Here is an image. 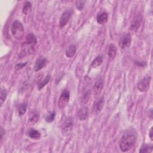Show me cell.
Segmentation results:
<instances>
[{
	"label": "cell",
	"instance_id": "obj_1",
	"mask_svg": "<svg viewBox=\"0 0 153 153\" xmlns=\"http://www.w3.org/2000/svg\"><path fill=\"white\" fill-rule=\"evenodd\" d=\"M136 133L134 130H128L122 136L120 142V149L122 152H127L131 149L135 144Z\"/></svg>",
	"mask_w": 153,
	"mask_h": 153
},
{
	"label": "cell",
	"instance_id": "obj_2",
	"mask_svg": "<svg viewBox=\"0 0 153 153\" xmlns=\"http://www.w3.org/2000/svg\"><path fill=\"white\" fill-rule=\"evenodd\" d=\"M11 33L17 40H20L24 36V27L22 22L18 20H15L11 26Z\"/></svg>",
	"mask_w": 153,
	"mask_h": 153
},
{
	"label": "cell",
	"instance_id": "obj_3",
	"mask_svg": "<svg viewBox=\"0 0 153 153\" xmlns=\"http://www.w3.org/2000/svg\"><path fill=\"white\" fill-rule=\"evenodd\" d=\"M36 42L37 39L35 35L33 33H29L26 36V41L23 44L24 47L22 48L24 49V51L32 53Z\"/></svg>",
	"mask_w": 153,
	"mask_h": 153
},
{
	"label": "cell",
	"instance_id": "obj_4",
	"mask_svg": "<svg viewBox=\"0 0 153 153\" xmlns=\"http://www.w3.org/2000/svg\"><path fill=\"white\" fill-rule=\"evenodd\" d=\"M74 126V119L71 117H67L62 124V133L64 136H68L71 134Z\"/></svg>",
	"mask_w": 153,
	"mask_h": 153
},
{
	"label": "cell",
	"instance_id": "obj_5",
	"mask_svg": "<svg viewBox=\"0 0 153 153\" xmlns=\"http://www.w3.org/2000/svg\"><path fill=\"white\" fill-rule=\"evenodd\" d=\"M151 78L148 76H146L143 78L142 79H141L137 83V89L141 92L146 91L149 89L150 83H151Z\"/></svg>",
	"mask_w": 153,
	"mask_h": 153
},
{
	"label": "cell",
	"instance_id": "obj_6",
	"mask_svg": "<svg viewBox=\"0 0 153 153\" xmlns=\"http://www.w3.org/2000/svg\"><path fill=\"white\" fill-rule=\"evenodd\" d=\"M69 92L67 90H64L58 100V106L60 109H63L67 105L69 100Z\"/></svg>",
	"mask_w": 153,
	"mask_h": 153
},
{
	"label": "cell",
	"instance_id": "obj_7",
	"mask_svg": "<svg viewBox=\"0 0 153 153\" xmlns=\"http://www.w3.org/2000/svg\"><path fill=\"white\" fill-rule=\"evenodd\" d=\"M103 87V79L101 76H99L93 85V93L95 97H98L102 93Z\"/></svg>",
	"mask_w": 153,
	"mask_h": 153
},
{
	"label": "cell",
	"instance_id": "obj_8",
	"mask_svg": "<svg viewBox=\"0 0 153 153\" xmlns=\"http://www.w3.org/2000/svg\"><path fill=\"white\" fill-rule=\"evenodd\" d=\"M131 42V36L130 33H125L121 36L119 46L121 49H126L128 48Z\"/></svg>",
	"mask_w": 153,
	"mask_h": 153
},
{
	"label": "cell",
	"instance_id": "obj_9",
	"mask_svg": "<svg viewBox=\"0 0 153 153\" xmlns=\"http://www.w3.org/2000/svg\"><path fill=\"white\" fill-rule=\"evenodd\" d=\"M142 20V15L140 14H136L134 17V18L133 19V20L131 22V25H130V30L133 32H136L139 29V28L141 25Z\"/></svg>",
	"mask_w": 153,
	"mask_h": 153
},
{
	"label": "cell",
	"instance_id": "obj_10",
	"mask_svg": "<svg viewBox=\"0 0 153 153\" xmlns=\"http://www.w3.org/2000/svg\"><path fill=\"white\" fill-rule=\"evenodd\" d=\"M91 96V89L90 88L89 86L85 85L84 86L82 90V94L81 96V102L82 104H85L88 102L90 97Z\"/></svg>",
	"mask_w": 153,
	"mask_h": 153
},
{
	"label": "cell",
	"instance_id": "obj_11",
	"mask_svg": "<svg viewBox=\"0 0 153 153\" xmlns=\"http://www.w3.org/2000/svg\"><path fill=\"white\" fill-rule=\"evenodd\" d=\"M72 15V13L71 10H67L65 11L62 15L60 17V22H59V25L60 27H63L68 23Z\"/></svg>",
	"mask_w": 153,
	"mask_h": 153
},
{
	"label": "cell",
	"instance_id": "obj_12",
	"mask_svg": "<svg viewBox=\"0 0 153 153\" xmlns=\"http://www.w3.org/2000/svg\"><path fill=\"white\" fill-rule=\"evenodd\" d=\"M47 63V60L45 57H39L34 65V71L35 72H38L42 69Z\"/></svg>",
	"mask_w": 153,
	"mask_h": 153
},
{
	"label": "cell",
	"instance_id": "obj_13",
	"mask_svg": "<svg viewBox=\"0 0 153 153\" xmlns=\"http://www.w3.org/2000/svg\"><path fill=\"white\" fill-rule=\"evenodd\" d=\"M117 51V48L116 45L113 43H111L108 49V56L111 60H112L114 59L115 57L116 56Z\"/></svg>",
	"mask_w": 153,
	"mask_h": 153
},
{
	"label": "cell",
	"instance_id": "obj_14",
	"mask_svg": "<svg viewBox=\"0 0 153 153\" xmlns=\"http://www.w3.org/2000/svg\"><path fill=\"white\" fill-rule=\"evenodd\" d=\"M97 22L100 25H104L105 24L108 20V14L106 11L101 12L100 13L98 14L96 18Z\"/></svg>",
	"mask_w": 153,
	"mask_h": 153
},
{
	"label": "cell",
	"instance_id": "obj_15",
	"mask_svg": "<svg viewBox=\"0 0 153 153\" xmlns=\"http://www.w3.org/2000/svg\"><path fill=\"white\" fill-rule=\"evenodd\" d=\"M29 123L31 125L35 124L39 120V113L38 112L35 110L33 109L29 116Z\"/></svg>",
	"mask_w": 153,
	"mask_h": 153
},
{
	"label": "cell",
	"instance_id": "obj_16",
	"mask_svg": "<svg viewBox=\"0 0 153 153\" xmlns=\"http://www.w3.org/2000/svg\"><path fill=\"white\" fill-rule=\"evenodd\" d=\"M88 109L87 107H82L78 111V117L80 120H85L87 118Z\"/></svg>",
	"mask_w": 153,
	"mask_h": 153
},
{
	"label": "cell",
	"instance_id": "obj_17",
	"mask_svg": "<svg viewBox=\"0 0 153 153\" xmlns=\"http://www.w3.org/2000/svg\"><path fill=\"white\" fill-rule=\"evenodd\" d=\"M26 134L27 136L33 139H38L41 137V133H39V131L33 128H29L27 131Z\"/></svg>",
	"mask_w": 153,
	"mask_h": 153
},
{
	"label": "cell",
	"instance_id": "obj_18",
	"mask_svg": "<svg viewBox=\"0 0 153 153\" xmlns=\"http://www.w3.org/2000/svg\"><path fill=\"white\" fill-rule=\"evenodd\" d=\"M104 103H105V100L103 97H102L96 102V103L94 105V108H93L95 113L98 114L102 111L104 105Z\"/></svg>",
	"mask_w": 153,
	"mask_h": 153
},
{
	"label": "cell",
	"instance_id": "obj_19",
	"mask_svg": "<svg viewBox=\"0 0 153 153\" xmlns=\"http://www.w3.org/2000/svg\"><path fill=\"white\" fill-rule=\"evenodd\" d=\"M103 56L101 54H99L96 57V58L93 60L91 64V67L93 68H96L98 66H99L102 63H103Z\"/></svg>",
	"mask_w": 153,
	"mask_h": 153
},
{
	"label": "cell",
	"instance_id": "obj_20",
	"mask_svg": "<svg viewBox=\"0 0 153 153\" xmlns=\"http://www.w3.org/2000/svg\"><path fill=\"white\" fill-rule=\"evenodd\" d=\"M75 53H76V47L74 44H72L66 50L65 54L67 57L71 58L75 55Z\"/></svg>",
	"mask_w": 153,
	"mask_h": 153
},
{
	"label": "cell",
	"instance_id": "obj_21",
	"mask_svg": "<svg viewBox=\"0 0 153 153\" xmlns=\"http://www.w3.org/2000/svg\"><path fill=\"white\" fill-rule=\"evenodd\" d=\"M32 8V5L31 2L29 1H26L22 8V13L25 15H27L31 12Z\"/></svg>",
	"mask_w": 153,
	"mask_h": 153
},
{
	"label": "cell",
	"instance_id": "obj_22",
	"mask_svg": "<svg viewBox=\"0 0 153 153\" xmlns=\"http://www.w3.org/2000/svg\"><path fill=\"white\" fill-rule=\"evenodd\" d=\"M27 110V104L26 103H22L18 105L17 112L20 116L24 115Z\"/></svg>",
	"mask_w": 153,
	"mask_h": 153
},
{
	"label": "cell",
	"instance_id": "obj_23",
	"mask_svg": "<svg viewBox=\"0 0 153 153\" xmlns=\"http://www.w3.org/2000/svg\"><path fill=\"white\" fill-rule=\"evenodd\" d=\"M50 78H51V75H47L43 80L39 82V84H38V89L39 90H41L45 85H47L49 82V81L50 80Z\"/></svg>",
	"mask_w": 153,
	"mask_h": 153
},
{
	"label": "cell",
	"instance_id": "obj_24",
	"mask_svg": "<svg viewBox=\"0 0 153 153\" xmlns=\"http://www.w3.org/2000/svg\"><path fill=\"white\" fill-rule=\"evenodd\" d=\"M153 149L152 145H147L144 144L143 145L141 148H140L139 152L140 153H145V152H152Z\"/></svg>",
	"mask_w": 153,
	"mask_h": 153
},
{
	"label": "cell",
	"instance_id": "obj_25",
	"mask_svg": "<svg viewBox=\"0 0 153 153\" xmlns=\"http://www.w3.org/2000/svg\"><path fill=\"white\" fill-rule=\"evenodd\" d=\"M7 97V91L6 89L4 88H1V106H2L5 102L6 98Z\"/></svg>",
	"mask_w": 153,
	"mask_h": 153
},
{
	"label": "cell",
	"instance_id": "obj_26",
	"mask_svg": "<svg viewBox=\"0 0 153 153\" xmlns=\"http://www.w3.org/2000/svg\"><path fill=\"white\" fill-rule=\"evenodd\" d=\"M55 115H56L55 111L51 112L49 114L46 115V117L45 118V120L47 123H51L54 120V119L55 118Z\"/></svg>",
	"mask_w": 153,
	"mask_h": 153
},
{
	"label": "cell",
	"instance_id": "obj_27",
	"mask_svg": "<svg viewBox=\"0 0 153 153\" xmlns=\"http://www.w3.org/2000/svg\"><path fill=\"white\" fill-rule=\"evenodd\" d=\"M85 1H77L76 2V7L79 10L81 11L84 8Z\"/></svg>",
	"mask_w": 153,
	"mask_h": 153
},
{
	"label": "cell",
	"instance_id": "obj_28",
	"mask_svg": "<svg viewBox=\"0 0 153 153\" xmlns=\"http://www.w3.org/2000/svg\"><path fill=\"white\" fill-rule=\"evenodd\" d=\"M27 62H25V63H18L15 66V69L16 70H20L22 68H23L26 65H27Z\"/></svg>",
	"mask_w": 153,
	"mask_h": 153
},
{
	"label": "cell",
	"instance_id": "obj_29",
	"mask_svg": "<svg viewBox=\"0 0 153 153\" xmlns=\"http://www.w3.org/2000/svg\"><path fill=\"white\" fill-rule=\"evenodd\" d=\"M5 134V131L2 128V127H1V129H0V140H1V142H2V139H3V136Z\"/></svg>",
	"mask_w": 153,
	"mask_h": 153
},
{
	"label": "cell",
	"instance_id": "obj_30",
	"mask_svg": "<svg viewBox=\"0 0 153 153\" xmlns=\"http://www.w3.org/2000/svg\"><path fill=\"white\" fill-rule=\"evenodd\" d=\"M135 63L139 66H140V67H143L144 66L146 65V63L145 62H137V61H136L135 62Z\"/></svg>",
	"mask_w": 153,
	"mask_h": 153
},
{
	"label": "cell",
	"instance_id": "obj_31",
	"mask_svg": "<svg viewBox=\"0 0 153 153\" xmlns=\"http://www.w3.org/2000/svg\"><path fill=\"white\" fill-rule=\"evenodd\" d=\"M152 127L151 128L150 130H149V138L151 139V140H153V131H152Z\"/></svg>",
	"mask_w": 153,
	"mask_h": 153
}]
</instances>
